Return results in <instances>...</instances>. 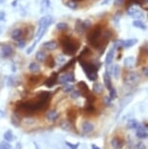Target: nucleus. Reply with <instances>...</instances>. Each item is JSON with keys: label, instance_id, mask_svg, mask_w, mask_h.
<instances>
[{"label": "nucleus", "instance_id": "obj_53", "mask_svg": "<svg viewBox=\"0 0 148 149\" xmlns=\"http://www.w3.org/2000/svg\"><path fill=\"white\" fill-rule=\"evenodd\" d=\"M74 1H76V2H77V1H81V0H74Z\"/></svg>", "mask_w": 148, "mask_h": 149}, {"label": "nucleus", "instance_id": "obj_17", "mask_svg": "<svg viewBox=\"0 0 148 149\" xmlns=\"http://www.w3.org/2000/svg\"><path fill=\"white\" fill-rule=\"evenodd\" d=\"M124 64H125L126 67H128V68H132V67H133V66H135V57H133V56L127 57L125 58V61H124Z\"/></svg>", "mask_w": 148, "mask_h": 149}, {"label": "nucleus", "instance_id": "obj_54", "mask_svg": "<svg viewBox=\"0 0 148 149\" xmlns=\"http://www.w3.org/2000/svg\"><path fill=\"white\" fill-rule=\"evenodd\" d=\"M146 1H147V2H148V0H146Z\"/></svg>", "mask_w": 148, "mask_h": 149}, {"label": "nucleus", "instance_id": "obj_25", "mask_svg": "<svg viewBox=\"0 0 148 149\" xmlns=\"http://www.w3.org/2000/svg\"><path fill=\"white\" fill-rule=\"evenodd\" d=\"M139 126H140L139 123L135 119H131L128 121V123H127V127L129 129H138Z\"/></svg>", "mask_w": 148, "mask_h": 149}, {"label": "nucleus", "instance_id": "obj_51", "mask_svg": "<svg viewBox=\"0 0 148 149\" xmlns=\"http://www.w3.org/2000/svg\"><path fill=\"white\" fill-rule=\"evenodd\" d=\"M145 50H146V53H148V45L146 46V48H145Z\"/></svg>", "mask_w": 148, "mask_h": 149}, {"label": "nucleus", "instance_id": "obj_46", "mask_svg": "<svg viewBox=\"0 0 148 149\" xmlns=\"http://www.w3.org/2000/svg\"><path fill=\"white\" fill-rule=\"evenodd\" d=\"M123 2H124V0H114V5L115 6H120V5L123 4Z\"/></svg>", "mask_w": 148, "mask_h": 149}, {"label": "nucleus", "instance_id": "obj_36", "mask_svg": "<svg viewBox=\"0 0 148 149\" xmlns=\"http://www.w3.org/2000/svg\"><path fill=\"white\" fill-rule=\"evenodd\" d=\"M26 40H24V38L19 39V40L17 41V46H18V48H19V49H24V47H26Z\"/></svg>", "mask_w": 148, "mask_h": 149}, {"label": "nucleus", "instance_id": "obj_1", "mask_svg": "<svg viewBox=\"0 0 148 149\" xmlns=\"http://www.w3.org/2000/svg\"><path fill=\"white\" fill-rule=\"evenodd\" d=\"M53 22H54V19H53L52 16L42 17V18L39 19L38 29H37V31H36V34H35V40L32 43L31 46H29L28 48H27V50H26L27 55H30L33 51H34L35 46L37 45L38 42L41 40V38L44 36V34H45L46 31L48 30L49 26L53 24Z\"/></svg>", "mask_w": 148, "mask_h": 149}, {"label": "nucleus", "instance_id": "obj_10", "mask_svg": "<svg viewBox=\"0 0 148 149\" xmlns=\"http://www.w3.org/2000/svg\"><path fill=\"white\" fill-rule=\"evenodd\" d=\"M77 86H78V88H79L80 90V93L82 94L83 97H88L89 95H91V93H90V90H89L88 88V86H87V84H86L85 82H79L77 84Z\"/></svg>", "mask_w": 148, "mask_h": 149}, {"label": "nucleus", "instance_id": "obj_21", "mask_svg": "<svg viewBox=\"0 0 148 149\" xmlns=\"http://www.w3.org/2000/svg\"><path fill=\"white\" fill-rule=\"evenodd\" d=\"M28 69H29V71L31 72V73H35V74H36V73L40 72L41 67H40V65H39L37 63H35V61H32V63H29Z\"/></svg>", "mask_w": 148, "mask_h": 149}, {"label": "nucleus", "instance_id": "obj_33", "mask_svg": "<svg viewBox=\"0 0 148 149\" xmlns=\"http://www.w3.org/2000/svg\"><path fill=\"white\" fill-rule=\"evenodd\" d=\"M73 63H75V58H72L71 61H69L67 63H65V65H63V67H61V68L60 69V72H61V71H65V70H67L69 67H70L72 64Z\"/></svg>", "mask_w": 148, "mask_h": 149}, {"label": "nucleus", "instance_id": "obj_26", "mask_svg": "<svg viewBox=\"0 0 148 149\" xmlns=\"http://www.w3.org/2000/svg\"><path fill=\"white\" fill-rule=\"evenodd\" d=\"M50 4H51L50 0H42V2H41V8H40L41 13H44L45 11L48 10L49 7H50Z\"/></svg>", "mask_w": 148, "mask_h": 149}, {"label": "nucleus", "instance_id": "obj_7", "mask_svg": "<svg viewBox=\"0 0 148 149\" xmlns=\"http://www.w3.org/2000/svg\"><path fill=\"white\" fill-rule=\"evenodd\" d=\"M75 81V75L73 72H65V74L60 75L58 77V83L60 84H68L69 82H74Z\"/></svg>", "mask_w": 148, "mask_h": 149}, {"label": "nucleus", "instance_id": "obj_41", "mask_svg": "<svg viewBox=\"0 0 148 149\" xmlns=\"http://www.w3.org/2000/svg\"><path fill=\"white\" fill-rule=\"evenodd\" d=\"M80 95H81V93L80 91H77V90H73V91L71 92V97L72 98H78L80 97Z\"/></svg>", "mask_w": 148, "mask_h": 149}, {"label": "nucleus", "instance_id": "obj_47", "mask_svg": "<svg viewBox=\"0 0 148 149\" xmlns=\"http://www.w3.org/2000/svg\"><path fill=\"white\" fill-rule=\"evenodd\" d=\"M5 13L3 12V11H1L0 12V21H5Z\"/></svg>", "mask_w": 148, "mask_h": 149}, {"label": "nucleus", "instance_id": "obj_34", "mask_svg": "<svg viewBox=\"0 0 148 149\" xmlns=\"http://www.w3.org/2000/svg\"><path fill=\"white\" fill-rule=\"evenodd\" d=\"M4 139L7 140V141H12L14 139V134L12 133V131H7L6 133L4 134Z\"/></svg>", "mask_w": 148, "mask_h": 149}, {"label": "nucleus", "instance_id": "obj_12", "mask_svg": "<svg viewBox=\"0 0 148 149\" xmlns=\"http://www.w3.org/2000/svg\"><path fill=\"white\" fill-rule=\"evenodd\" d=\"M138 39L132 38V39H127V40H122V47L126 48V49H129L132 48L133 46H135L138 43Z\"/></svg>", "mask_w": 148, "mask_h": 149}, {"label": "nucleus", "instance_id": "obj_39", "mask_svg": "<svg viewBox=\"0 0 148 149\" xmlns=\"http://www.w3.org/2000/svg\"><path fill=\"white\" fill-rule=\"evenodd\" d=\"M0 149H11V144L7 141H1L0 142Z\"/></svg>", "mask_w": 148, "mask_h": 149}, {"label": "nucleus", "instance_id": "obj_40", "mask_svg": "<svg viewBox=\"0 0 148 149\" xmlns=\"http://www.w3.org/2000/svg\"><path fill=\"white\" fill-rule=\"evenodd\" d=\"M109 97H110L111 100H114V98H116V97H117V93H116V90L114 89L113 87L109 90Z\"/></svg>", "mask_w": 148, "mask_h": 149}, {"label": "nucleus", "instance_id": "obj_50", "mask_svg": "<svg viewBox=\"0 0 148 149\" xmlns=\"http://www.w3.org/2000/svg\"><path fill=\"white\" fill-rule=\"evenodd\" d=\"M92 149H100L99 146H97L96 144H92Z\"/></svg>", "mask_w": 148, "mask_h": 149}, {"label": "nucleus", "instance_id": "obj_27", "mask_svg": "<svg viewBox=\"0 0 148 149\" xmlns=\"http://www.w3.org/2000/svg\"><path fill=\"white\" fill-rule=\"evenodd\" d=\"M45 63H46V65L48 66V67H55V65H56V60L54 58L52 57V56H49V57H47V58H46V61H45Z\"/></svg>", "mask_w": 148, "mask_h": 149}, {"label": "nucleus", "instance_id": "obj_32", "mask_svg": "<svg viewBox=\"0 0 148 149\" xmlns=\"http://www.w3.org/2000/svg\"><path fill=\"white\" fill-rule=\"evenodd\" d=\"M127 78H128V82H135L138 79V75L135 72H132L128 74Z\"/></svg>", "mask_w": 148, "mask_h": 149}, {"label": "nucleus", "instance_id": "obj_18", "mask_svg": "<svg viewBox=\"0 0 148 149\" xmlns=\"http://www.w3.org/2000/svg\"><path fill=\"white\" fill-rule=\"evenodd\" d=\"M103 79H104V83H105V87L106 89L109 91V90L112 88V85H111V76L110 73L108 71L104 72V75H103Z\"/></svg>", "mask_w": 148, "mask_h": 149}, {"label": "nucleus", "instance_id": "obj_42", "mask_svg": "<svg viewBox=\"0 0 148 149\" xmlns=\"http://www.w3.org/2000/svg\"><path fill=\"white\" fill-rule=\"evenodd\" d=\"M103 100H104L105 105H107V106H111V105H112V103H111V102H112V100L110 98L109 95H107V97H104V98H103Z\"/></svg>", "mask_w": 148, "mask_h": 149}, {"label": "nucleus", "instance_id": "obj_22", "mask_svg": "<svg viewBox=\"0 0 148 149\" xmlns=\"http://www.w3.org/2000/svg\"><path fill=\"white\" fill-rule=\"evenodd\" d=\"M36 60H37L39 63H44L47 58V54L45 51H42V50H39L36 53V56H35Z\"/></svg>", "mask_w": 148, "mask_h": 149}, {"label": "nucleus", "instance_id": "obj_20", "mask_svg": "<svg viewBox=\"0 0 148 149\" xmlns=\"http://www.w3.org/2000/svg\"><path fill=\"white\" fill-rule=\"evenodd\" d=\"M60 116V113L56 110H50L48 113L46 114V118L48 121H56Z\"/></svg>", "mask_w": 148, "mask_h": 149}, {"label": "nucleus", "instance_id": "obj_28", "mask_svg": "<svg viewBox=\"0 0 148 149\" xmlns=\"http://www.w3.org/2000/svg\"><path fill=\"white\" fill-rule=\"evenodd\" d=\"M75 119H76V112H75L74 109H70V110L67 112V120L70 123H73Z\"/></svg>", "mask_w": 148, "mask_h": 149}, {"label": "nucleus", "instance_id": "obj_24", "mask_svg": "<svg viewBox=\"0 0 148 149\" xmlns=\"http://www.w3.org/2000/svg\"><path fill=\"white\" fill-rule=\"evenodd\" d=\"M133 26L135 27H136V29H139L141 30H146L147 29L146 24H145L144 22H142L140 19H135V21L133 22Z\"/></svg>", "mask_w": 148, "mask_h": 149}, {"label": "nucleus", "instance_id": "obj_37", "mask_svg": "<svg viewBox=\"0 0 148 149\" xmlns=\"http://www.w3.org/2000/svg\"><path fill=\"white\" fill-rule=\"evenodd\" d=\"M74 90L73 86L69 85V84H65V86L63 87V91L65 93H69V92H72Z\"/></svg>", "mask_w": 148, "mask_h": 149}, {"label": "nucleus", "instance_id": "obj_52", "mask_svg": "<svg viewBox=\"0 0 148 149\" xmlns=\"http://www.w3.org/2000/svg\"><path fill=\"white\" fill-rule=\"evenodd\" d=\"M4 1H5V0H0V4H2V3H3Z\"/></svg>", "mask_w": 148, "mask_h": 149}, {"label": "nucleus", "instance_id": "obj_3", "mask_svg": "<svg viewBox=\"0 0 148 149\" xmlns=\"http://www.w3.org/2000/svg\"><path fill=\"white\" fill-rule=\"evenodd\" d=\"M60 45L63 47V54L66 56H73L78 50V47H79V45L75 43L73 39L67 37V36L60 39Z\"/></svg>", "mask_w": 148, "mask_h": 149}, {"label": "nucleus", "instance_id": "obj_30", "mask_svg": "<svg viewBox=\"0 0 148 149\" xmlns=\"http://www.w3.org/2000/svg\"><path fill=\"white\" fill-rule=\"evenodd\" d=\"M56 29H57L58 30H60V31H65V30H66L68 29V24H66V22H58L57 26H56Z\"/></svg>", "mask_w": 148, "mask_h": 149}, {"label": "nucleus", "instance_id": "obj_5", "mask_svg": "<svg viewBox=\"0 0 148 149\" xmlns=\"http://www.w3.org/2000/svg\"><path fill=\"white\" fill-rule=\"evenodd\" d=\"M14 55V48L9 44H4L0 48V57L2 58H11Z\"/></svg>", "mask_w": 148, "mask_h": 149}, {"label": "nucleus", "instance_id": "obj_6", "mask_svg": "<svg viewBox=\"0 0 148 149\" xmlns=\"http://www.w3.org/2000/svg\"><path fill=\"white\" fill-rule=\"evenodd\" d=\"M128 14H129V16H131L135 19H142L145 18L144 12H142V10H140L139 8L135 6L130 7L129 10H128Z\"/></svg>", "mask_w": 148, "mask_h": 149}, {"label": "nucleus", "instance_id": "obj_19", "mask_svg": "<svg viewBox=\"0 0 148 149\" xmlns=\"http://www.w3.org/2000/svg\"><path fill=\"white\" fill-rule=\"evenodd\" d=\"M136 136L139 139H148V133L145 131L144 128H142L141 126L136 129Z\"/></svg>", "mask_w": 148, "mask_h": 149}, {"label": "nucleus", "instance_id": "obj_4", "mask_svg": "<svg viewBox=\"0 0 148 149\" xmlns=\"http://www.w3.org/2000/svg\"><path fill=\"white\" fill-rule=\"evenodd\" d=\"M101 36V29L99 26H96L94 29L92 30L91 33L88 36V42L90 43L92 46L94 48H97L99 46V39Z\"/></svg>", "mask_w": 148, "mask_h": 149}, {"label": "nucleus", "instance_id": "obj_9", "mask_svg": "<svg viewBox=\"0 0 148 149\" xmlns=\"http://www.w3.org/2000/svg\"><path fill=\"white\" fill-rule=\"evenodd\" d=\"M58 46V42L55 40L46 41L41 45V47L43 48V50H46V51H54V50L57 49Z\"/></svg>", "mask_w": 148, "mask_h": 149}, {"label": "nucleus", "instance_id": "obj_15", "mask_svg": "<svg viewBox=\"0 0 148 149\" xmlns=\"http://www.w3.org/2000/svg\"><path fill=\"white\" fill-rule=\"evenodd\" d=\"M82 130L84 133L89 134L94 131V125L91 122H89V121H85V122H83L82 124Z\"/></svg>", "mask_w": 148, "mask_h": 149}, {"label": "nucleus", "instance_id": "obj_2", "mask_svg": "<svg viewBox=\"0 0 148 149\" xmlns=\"http://www.w3.org/2000/svg\"><path fill=\"white\" fill-rule=\"evenodd\" d=\"M80 65L83 68L84 72L86 73L88 79L91 81H96L97 79V70L99 66L93 63H88L84 60H79Z\"/></svg>", "mask_w": 148, "mask_h": 149}, {"label": "nucleus", "instance_id": "obj_35", "mask_svg": "<svg viewBox=\"0 0 148 149\" xmlns=\"http://www.w3.org/2000/svg\"><path fill=\"white\" fill-rule=\"evenodd\" d=\"M56 63H58V64H63L66 63V58L63 55H58L56 60Z\"/></svg>", "mask_w": 148, "mask_h": 149}, {"label": "nucleus", "instance_id": "obj_16", "mask_svg": "<svg viewBox=\"0 0 148 149\" xmlns=\"http://www.w3.org/2000/svg\"><path fill=\"white\" fill-rule=\"evenodd\" d=\"M111 146L114 148V149H122L123 148V141L118 137H113L111 139Z\"/></svg>", "mask_w": 148, "mask_h": 149}, {"label": "nucleus", "instance_id": "obj_11", "mask_svg": "<svg viewBox=\"0 0 148 149\" xmlns=\"http://www.w3.org/2000/svg\"><path fill=\"white\" fill-rule=\"evenodd\" d=\"M24 36V31L22 29H16L12 31V34H11V37H12L13 40L18 41L19 39H22Z\"/></svg>", "mask_w": 148, "mask_h": 149}, {"label": "nucleus", "instance_id": "obj_14", "mask_svg": "<svg viewBox=\"0 0 148 149\" xmlns=\"http://www.w3.org/2000/svg\"><path fill=\"white\" fill-rule=\"evenodd\" d=\"M75 29H76V31L78 33H80V34H82V33L85 32V30H87L86 26H84L83 21H81V19H78L76 21V22H75Z\"/></svg>", "mask_w": 148, "mask_h": 149}, {"label": "nucleus", "instance_id": "obj_43", "mask_svg": "<svg viewBox=\"0 0 148 149\" xmlns=\"http://www.w3.org/2000/svg\"><path fill=\"white\" fill-rule=\"evenodd\" d=\"M135 149H146V146L143 142H138L135 145Z\"/></svg>", "mask_w": 148, "mask_h": 149}, {"label": "nucleus", "instance_id": "obj_31", "mask_svg": "<svg viewBox=\"0 0 148 149\" xmlns=\"http://www.w3.org/2000/svg\"><path fill=\"white\" fill-rule=\"evenodd\" d=\"M65 6L69 8V9L71 10H76L78 8V4L76 1H74V0H70V1H67L65 3Z\"/></svg>", "mask_w": 148, "mask_h": 149}, {"label": "nucleus", "instance_id": "obj_8", "mask_svg": "<svg viewBox=\"0 0 148 149\" xmlns=\"http://www.w3.org/2000/svg\"><path fill=\"white\" fill-rule=\"evenodd\" d=\"M58 74L57 72H54V73H52L51 76L45 81V83L44 84H45V86L47 87V88L51 89L58 83Z\"/></svg>", "mask_w": 148, "mask_h": 149}, {"label": "nucleus", "instance_id": "obj_13", "mask_svg": "<svg viewBox=\"0 0 148 149\" xmlns=\"http://www.w3.org/2000/svg\"><path fill=\"white\" fill-rule=\"evenodd\" d=\"M114 55H115V47H112L109 51H108V53L106 54V57H105V64H106V65H109L113 61Z\"/></svg>", "mask_w": 148, "mask_h": 149}, {"label": "nucleus", "instance_id": "obj_45", "mask_svg": "<svg viewBox=\"0 0 148 149\" xmlns=\"http://www.w3.org/2000/svg\"><path fill=\"white\" fill-rule=\"evenodd\" d=\"M83 22H84V26H86V29H87L92 26V22H91L90 19H84Z\"/></svg>", "mask_w": 148, "mask_h": 149}, {"label": "nucleus", "instance_id": "obj_49", "mask_svg": "<svg viewBox=\"0 0 148 149\" xmlns=\"http://www.w3.org/2000/svg\"><path fill=\"white\" fill-rule=\"evenodd\" d=\"M110 1H111V0H103L101 3H100V5H106V4L109 3Z\"/></svg>", "mask_w": 148, "mask_h": 149}, {"label": "nucleus", "instance_id": "obj_29", "mask_svg": "<svg viewBox=\"0 0 148 149\" xmlns=\"http://www.w3.org/2000/svg\"><path fill=\"white\" fill-rule=\"evenodd\" d=\"M111 74H113V76L116 78H119V75H120V66L118 64H115L114 66H112L111 68Z\"/></svg>", "mask_w": 148, "mask_h": 149}, {"label": "nucleus", "instance_id": "obj_23", "mask_svg": "<svg viewBox=\"0 0 148 149\" xmlns=\"http://www.w3.org/2000/svg\"><path fill=\"white\" fill-rule=\"evenodd\" d=\"M103 91H104V88H103L102 84H100L99 82H96V83L94 84V86H93V92L94 93V94L100 95V94H102Z\"/></svg>", "mask_w": 148, "mask_h": 149}, {"label": "nucleus", "instance_id": "obj_38", "mask_svg": "<svg viewBox=\"0 0 148 149\" xmlns=\"http://www.w3.org/2000/svg\"><path fill=\"white\" fill-rule=\"evenodd\" d=\"M38 80H39V77L37 76V75H33V76H31L29 78L28 82H29V84H31V85H36L38 82Z\"/></svg>", "mask_w": 148, "mask_h": 149}, {"label": "nucleus", "instance_id": "obj_48", "mask_svg": "<svg viewBox=\"0 0 148 149\" xmlns=\"http://www.w3.org/2000/svg\"><path fill=\"white\" fill-rule=\"evenodd\" d=\"M142 72H143V74L145 76L148 77V67H143V68H142Z\"/></svg>", "mask_w": 148, "mask_h": 149}, {"label": "nucleus", "instance_id": "obj_44", "mask_svg": "<svg viewBox=\"0 0 148 149\" xmlns=\"http://www.w3.org/2000/svg\"><path fill=\"white\" fill-rule=\"evenodd\" d=\"M65 144L67 145L70 149H77L78 145H79V143H77V144H72V143L68 142V141H66V142H65Z\"/></svg>", "mask_w": 148, "mask_h": 149}]
</instances>
